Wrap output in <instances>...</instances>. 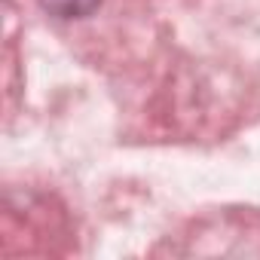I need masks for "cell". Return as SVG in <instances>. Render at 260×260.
I'll list each match as a JSON object with an SVG mask.
<instances>
[{
	"label": "cell",
	"mask_w": 260,
	"mask_h": 260,
	"mask_svg": "<svg viewBox=\"0 0 260 260\" xmlns=\"http://www.w3.org/2000/svg\"><path fill=\"white\" fill-rule=\"evenodd\" d=\"M40 7L55 19H86L101 7V0H40Z\"/></svg>",
	"instance_id": "1"
}]
</instances>
